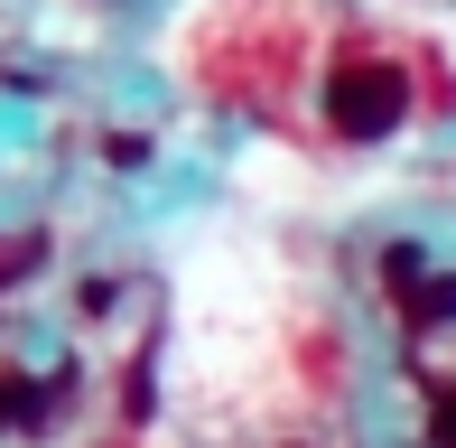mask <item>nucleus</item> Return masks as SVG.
<instances>
[{
    "label": "nucleus",
    "instance_id": "nucleus-2",
    "mask_svg": "<svg viewBox=\"0 0 456 448\" xmlns=\"http://www.w3.org/2000/svg\"><path fill=\"white\" fill-rule=\"evenodd\" d=\"M401 318H410V336H428V328H456V271H428V280H410V290H401Z\"/></svg>",
    "mask_w": 456,
    "mask_h": 448
},
{
    "label": "nucleus",
    "instance_id": "nucleus-1",
    "mask_svg": "<svg viewBox=\"0 0 456 448\" xmlns=\"http://www.w3.org/2000/svg\"><path fill=\"white\" fill-rule=\"evenodd\" d=\"M401 112H410V75L391 56H345L326 75V131L336 140H391Z\"/></svg>",
    "mask_w": 456,
    "mask_h": 448
},
{
    "label": "nucleus",
    "instance_id": "nucleus-3",
    "mask_svg": "<svg viewBox=\"0 0 456 448\" xmlns=\"http://www.w3.org/2000/svg\"><path fill=\"white\" fill-rule=\"evenodd\" d=\"M0 420H19V430H28V420H47V393H37L28 374H0Z\"/></svg>",
    "mask_w": 456,
    "mask_h": 448
},
{
    "label": "nucleus",
    "instance_id": "nucleus-4",
    "mask_svg": "<svg viewBox=\"0 0 456 448\" xmlns=\"http://www.w3.org/2000/svg\"><path fill=\"white\" fill-rule=\"evenodd\" d=\"M382 280H391V290H410V280H428V271H419V243H382Z\"/></svg>",
    "mask_w": 456,
    "mask_h": 448
},
{
    "label": "nucleus",
    "instance_id": "nucleus-5",
    "mask_svg": "<svg viewBox=\"0 0 456 448\" xmlns=\"http://www.w3.org/2000/svg\"><path fill=\"white\" fill-rule=\"evenodd\" d=\"M28 261H37V243H0V280H10V271H28Z\"/></svg>",
    "mask_w": 456,
    "mask_h": 448
},
{
    "label": "nucleus",
    "instance_id": "nucleus-6",
    "mask_svg": "<svg viewBox=\"0 0 456 448\" xmlns=\"http://www.w3.org/2000/svg\"><path fill=\"white\" fill-rule=\"evenodd\" d=\"M438 448H456V393H438Z\"/></svg>",
    "mask_w": 456,
    "mask_h": 448
}]
</instances>
